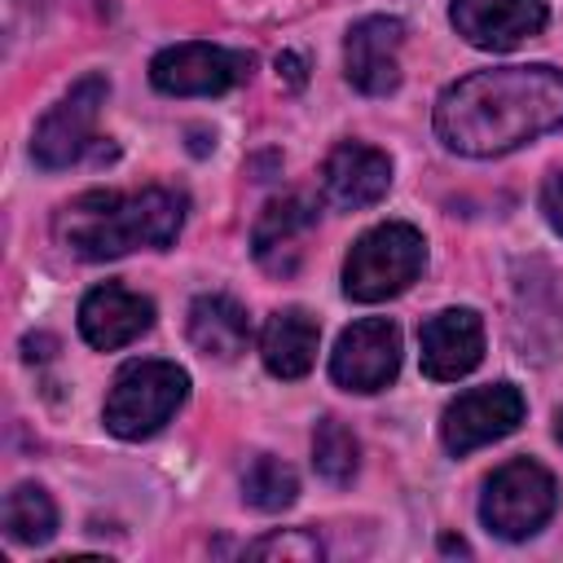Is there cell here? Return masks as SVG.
Instances as JSON below:
<instances>
[{
	"mask_svg": "<svg viewBox=\"0 0 563 563\" xmlns=\"http://www.w3.org/2000/svg\"><path fill=\"white\" fill-rule=\"evenodd\" d=\"M317 343H321L317 317L303 312V308H282L260 330L264 369L273 378H303L312 369V361H317Z\"/></svg>",
	"mask_w": 563,
	"mask_h": 563,
	"instance_id": "obj_16",
	"label": "cell"
},
{
	"mask_svg": "<svg viewBox=\"0 0 563 563\" xmlns=\"http://www.w3.org/2000/svg\"><path fill=\"white\" fill-rule=\"evenodd\" d=\"M185 396H189V374L176 361H128L106 391L101 418L119 440H145L163 422H172Z\"/></svg>",
	"mask_w": 563,
	"mask_h": 563,
	"instance_id": "obj_4",
	"label": "cell"
},
{
	"mask_svg": "<svg viewBox=\"0 0 563 563\" xmlns=\"http://www.w3.org/2000/svg\"><path fill=\"white\" fill-rule=\"evenodd\" d=\"M528 413V400L515 383H488V387H471L457 400L444 405L440 413V440L449 453H471L484 449L501 435H510Z\"/></svg>",
	"mask_w": 563,
	"mask_h": 563,
	"instance_id": "obj_7",
	"label": "cell"
},
{
	"mask_svg": "<svg viewBox=\"0 0 563 563\" xmlns=\"http://www.w3.org/2000/svg\"><path fill=\"white\" fill-rule=\"evenodd\" d=\"M400 44H405V22L400 18H361L347 40H343V70L347 84L361 88L365 97H387L400 84Z\"/></svg>",
	"mask_w": 563,
	"mask_h": 563,
	"instance_id": "obj_10",
	"label": "cell"
},
{
	"mask_svg": "<svg viewBox=\"0 0 563 563\" xmlns=\"http://www.w3.org/2000/svg\"><path fill=\"white\" fill-rule=\"evenodd\" d=\"M317 224V202L303 198V194H286V198H273L255 229H251V251L255 260L268 268V273H295L299 255H303V238L312 233Z\"/></svg>",
	"mask_w": 563,
	"mask_h": 563,
	"instance_id": "obj_15",
	"label": "cell"
},
{
	"mask_svg": "<svg viewBox=\"0 0 563 563\" xmlns=\"http://www.w3.org/2000/svg\"><path fill=\"white\" fill-rule=\"evenodd\" d=\"M242 497L255 506V510H286L295 497H299V475L282 462V457H273V453H260L251 466H246V475H242Z\"/></svg>",
	"mask_w": 563,
	"mask_h": 563,
	"instance_id": "obj_19",
	"label": "cell"
},
{
	"mask_svg": "<svg viewBox=\"0 0 563 563\" xmlns=\"http://www.w3.org/2000/svg\"><path fill=\"white\" fill-rule=\"evenodd\" d=\"M541 211H545V220L554 224V233H563V172L545 180V189H541Z\"/></svg>",
	"mask_w": 563,
	"mask_h": 563,
	"instance_id": "obj_22",
	"label": "cell"
},
{
	"mask_svg": "<svg viewBox=\"0 0 563 563\" xmlns=\"http://www.w3.org/2000/svg\"><path fill=\"white\" fill-rule=\"evenodd\" d=\"M277 70H286V75H290V84H295V88H299V84H303V62H299V57H277Z\"/></svg>",
	"mask_w": 563,
	"mask_h": 563,
	"instance_id": "obj_23",
	"label": "cell"
},
{
	"mask_svg": "<svg viewBox=\"0 0 563 563\" xmlns=\"http://www.w3.org/2000/svg\"><path fill=\"white\" fill-rule=\"evenodd\" d=\"M427 264V242L413 224L387 220L361 233L343 260V295L356 303H383L418 282Z\"/></svg>",
	"mask_w": 563,
	"mask_h": 563,
	"instance_id": "obj_3",
	"label": "cell"
},
{
	"mask_svg": "<svg viewBox=\"0 0 563 563\" xmlns=\"http://www.w3.org/2000/svg\"><path fill=\"white\" fill-rule=\"evenodd\" d=\"M251 559H295V563H312L321 559V541L303 528H286V532H273V537H260L251 550Z\"/></svg>",
	"mask_w": 563,
	"mask_h": 563,
	"instance_id": "obj_21",
	"label": "cell"
},
{
	"mask_svg": "<svg viewBox=\"0 0 563 563\" xmlns=\"http://www.w3.org/2000/svg\"><path fill=\"white\" fill-rule=\"evenodd\" d=\"M246 339H251V321H246V308L238 299H229V295H198L189 303V343L202 356L233 361L238 352H246Z\"/></svg>",
	"mask_w": 563,
	"mask_h": 563,
	"instance_id": "obj_17",
	"label": "cell"
},
{
	"mask_svg": "<svg viewBox=\"0 0 563 563\" xmlns=\"http://www.w3.org/2000/svg\"><path fill=\"white\" fill-rule=\"evenodd\" d=\"M106 97H110V79H106V75H84V79L40 119V128H35V136H31L35 163L48 167V172L70 167V163L88 150V141H92V128H97V114H101Z\"/></svg>",
	"mask_w": 563,
	"mask_h": 563,
	"instance_id": "obj_8",
	"label": "cell"
},
{
	"mask_svg": "<svg viewBox=\"0 0 563 563\" xmlns=\"http://www.w3.org/2000/svg\"><path fill=\"white\" fill-rule=\"evenodd\" d=\"M154 325V303L119 282H101L84 295L79 303V334L97 347V352H114L128 347L132 339H141Z\"/></svg>",
	"mask_w": 563,
	"mask_h": 563,
	"instance_id": "obj_14",
	"label": "cell"
},
{
	"mask_svg": "<svg viewBox=\"0 0 563 563\" xmlns=\"http://www.w3.org/2000/svg\"><path fill=\"white\" fill-rule=\"evenodd\" d=\"M554 506H559L554 475L532 457H510L488 475L484 497H479V519L488 532L506 541H528L532 532L550 523Z\"/></svg>",
	"mask_w": 563,
	"mask_h": 563,
	"instance_id": "obj_5",
	"label": "cell"
},
{
	"mask_svg": "<svg viewBox=\"0 0 563 563\" xmlns=\"http://www.w3.org/2000/svg\"><path fill=\"white\" fill-rule=\"evenodd\" d=\"M457 35L475 48L506 53L545 31V0H453L449 9Z\"/></svg>",
	"mask_w": 563,
	"mask_h": 563,
	"instance_id": "obj_11",
	"label": "cell"
},
{
	"mask_svg": "<svg viewBox=\"0 0 563 563\" xmlns=\"http://www.w3.org/2000/svg\"><path fill=\"white\" fill-rule=\"evenodd\" d=\"M400 369V330L387 317H361L352 321L334 352H330V378L343 391H383Z\"/></svg>",
	"mask_w": 563,
	"mask_h": 563,
	"instance_id": "obj_9",
	"label": "cell"
},
{
	"mask_svg": "<svg viewBox=\"0 0 563 563\" xmlns=\"http://www.w3.org/2000/svg\"><path fill=\"white\" fill-rule=\"evenodd\" d=\"M255 57L242 48H220V44H172L150 62V84L167 97H216L251 79Z\"/></svg>",
	"mask_w": 563,
	"mask_h": 563,
	"instance_id": "obj_6",
	"label": "cell"
},
{
	"mask_svg": "<svg viewBox=\"0 0 563 563\" xmlns=\"http://www.w3.org/2000/svg\"><path fill=\"white\" fill-rule=\"evenodd\" d=\"M4 532L18 545H44L57 532V506L40 484H18L4 493Z\"/></svg>",
	"mask_w": 563,
	"mask_h": 563,
	"instance_id": "obj_18",
	"label": "cell"
},
{
	"mask_svg": "<svg viewBox=\"0 0 563 563\" xmlns=\"http://www.w3.org/2000/svg\"><path fill=\"white\" fill-rule=\"evenodd\" d=\"M563 128V70L493 66L449 84L435 101V132L453 154L497 158Z\"/></svg>",
	"mask_w": 563,
	"mask_h": 563,
	"instance_id": "obj_1",
	"label": "cell"
},
{
	"mask_svg": "<svg viewBox=\"0 0 563 563\" xmlns=\"http://www.w3.org/2000/svg\"><path fill=\"white\" fill-rule=\"evenodd\" d=\"M321 189H325L330 207H339V211L374 207L391 189V158L374 145L343 141L321 163Z\"/></svg>",
	"mask_w": 563,
	"mask_h": 563,
	"instance_id": "obj_13",
	"label": "cell"
},
{
	"mask_svg": "<svg viewBox=\"0 0 563 563\" xmlns=\"http://www.w3.org/2000/svg\"><path fill=\"white\" fill-rule=\"evenodd\" d=\"M422 374L435 383H457L484 361V321L475 308H444L418 330Z\"/></svg>",
	"mask_w": 563,
	"mask_h": 563,
	"instance_id": "obj_12",
	"label": "cell"
},
{
	"mask_svg": "<svg viewBox=\"0 0 563 563\" xmlns=\"http://www.w3.org/2000/svg\"><path fill=\"white\" fill-rule=\"evenodd\" d=\"M554 440H559V444H563V409H559V413H554Z\"/></svg>",
	"mask_w": 563,
	"mask_h": 563,
	"instance_id": "obj_24",
	"label": "cell"
},
{
	"mask_svg": "<svg viewBox=\"0 0 563 563\" xmlns=\"http://www.w3.org/2000/svg\"><path fill=\"white\" fill-rule=\"evenodd\" d=\"M185 224V194L167 185H145V189H88L70 198L53 233L57 242L79 255V260H119L128 251H163L176 242Z\"/></svg>",
	"mask_w": 563,
	"mask_h": 563,
	"instance_id": "obj_2",
	"label": "cell"
},
{
	"mask_svg": "<svg viewBox=\"0 0 563 563\" xmlns=\"http://www.w3.org/2000/svg\"><path fill=\"white\" fill-rule=\"evenodd\" d=\"M356 462H361L356 435L339 418H321L317 431H312V466H317V475L330 479V484H347L356 475Z\"/></svg>",
	"mask_w": 563,
	"mask_h": 563,
	"instance_id": "obj_20",
	"label": "cell"
}]
</instances>
